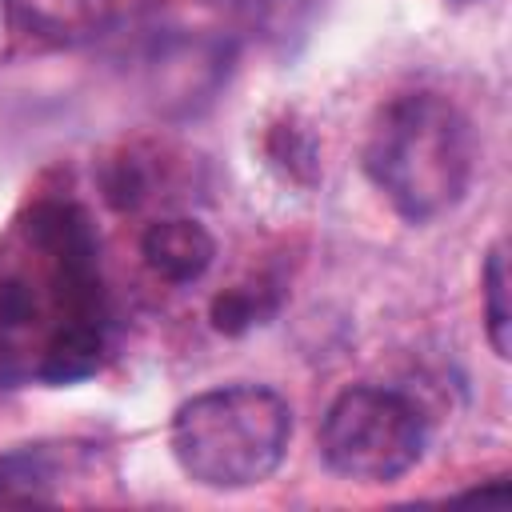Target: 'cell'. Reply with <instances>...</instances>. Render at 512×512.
Segmentation results:
<instances>
[{"label":"cell","mask_w":512,"mask_h":512,"mask_svg":"<svg viewBox=\"0 0 512 512\" xmlns=\"http://www.w3.org/2000/svg\"><path fill=\"white\" fill-rule=\"evenodd\" d=\"M68 464V452H52L48 444H28L0 456V504H36L52 500V488Z\"/></svg>","instance_id":"cell-7"},{"label":"cell","mask_w":512,"mask_h":512,"mask_svg":"<svg viewBox=\"0 0 512 512\" xmlns=\"http://www.w3.org/2000/svg\"><path fill=\"white\" fill-rule=\"evenodd\" d=\"M472 164V124L440 92H400L368 124L364 172L408 224L452 212L468 192Z\"/></svg>","instance_id":"cell-2"},{"label":"cell","mask_w":512,"mask_h":512,"mask_svg":"<svg viewBox=\"0 0 512 512\" xmlns=\"http://www.w3.org/2000/svg\"><path fill=\"white\" fill-rule=\"evenodd\" d=\"M292 440V408L264 384H224L196 392L172 412L168 448L180 472L216 492L268 480Z\"/></svg>","instance_id":"cell-3"},{"label":"cell","mask_w":512,"mask_h":512,"mask_svg":"<svg viewBox=\"0 0 512 512\" xmlns=\"http://www.w3.org/2000/svg\"><path fill=\"white\" fill-rule=\"evenodd\" d=\"M272 312V304H264V292L260 288H228L212 300V324L228 336L260 324L264 316Z\"/></svg>","instance_id":"cell-9"},{"label":"cell","mask_w":512,"mask_h":512,"mask_svg":"<svg viewBox=\"0 0 512 512\" xmlns=\"http://www.w3.org/2000/svg\"><path fill=\"white\" fill-rule=\"evenodd\" d=\"M12 32L32 44L72 48L100 36L112 20V0H4Z\"/></svg>","instance_id":"cell-5"},{"label":"cell","mask_w":512,"mask_h":512,"mask_svg":"<svg viewBox=\"0 0 512 512\" xmlns=\"http://www.w3.org/2000/svg\"><path fill=\"white\" fill-rule=\"evenodd\" d=\"M480 292H484V332H488V344L500 360H508L512 352V308H508V248L504 240H496L488 248V260H484V272H480Z\"/></svg>","instance_id":"cell-8"},{"label":"cell","mask_w":512,"mask_h":512,"mask_svg":"<svg viewBox=\"0 0 512 512\" xmlns=\"http://www.w3.org/2000/svg\"><path fill=\"white\" fill-rule=\"evenodd\" d=\"M36 336L32 376L72 384L104 352L96 236L72 200H40L0 252V352Z\"/></svg>","instance_id":"cell-1"},{"label":"cell","mask_w":512,"mask_h":512,"mask_svg":"<svg viewBox=\"0 0 512 512\" xmlns=\"http://www.w3.org/2000/svg\"><path fill=\"white\" fill-rule=\"evenodd\" d=\"M140 256L144 264L168 280V284H192L212 268L216 256V240L212 232L192 220V216H168L148 224V232L140 236Z\"/></svg>","instance_id":"cell-6"},{"label":"cell","mask_w":512,"mask_h":512,"mask_svg":"<svg viewBox=\"0 0 512 512\" xmlns=\"http://www.w3.org/2000/svg\"><path fill=\"white\" fill-rule=\"evenodd\" d=\"M424 416L392 388H344L320 420L324 464L360 484H388L424 456Z\"/></svg>","instance_id":"cell-4"}]
</instances>
